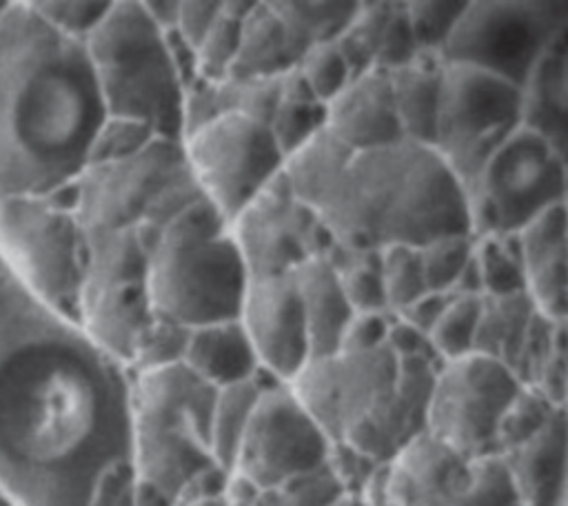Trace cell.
Wrapping results in <instances>:
<instances>
[{"instance_id":"7a4b0ae2","label":"cell","mask_w":568,"mask_h":506,"mask_svg":"<svg viewBox=\"0 0 568 506\" xmlns=\"http://www.w3.org/2000/svg\"><path fill=\"white\" fill-rule=\"evenodd\" d=\"M84 42L27 0L0 11V198H42L78 182L106 122Z\"/></svg>"},{"instance_id":"83f0119b","label":"cell","mask_w":568,"mask_h":506,"mask_svg":"<svg viewBox=\"0 0 568 506\" xmlns=\"http://www.w3.org/2000/svg\"><path fill=\"white\" fill-rule=\"evenodd\" d=\"M271 7L284 20L293 38L308 51L315 44L337 40L355 18L359 2L275 0Z\"/></svg>"},{"instance_id":"5bb4252c","label":"cell","mask_w":568,"mask_h":506,"mask_svg":"<svg viewBox=\"0 0 568 506\" xmlns=\"http://www.w3.org/2000/svg\"><path fill=\"white\" fill-rule=\"evenodd\" d=\"M333 439L291 384L266 386L242 437L235 466L262 490H273L328 462Z\"/></svg>"},{"instance_id":"1f68e13d","label":"cell","mask_w":568,"mask_h":506,"mask_svg":"<svg viewBox=\"0 0 568 506\" xmlns=\"http://www.w3.org/2000/svg\"><path fill=\"white\" fill-rule=\"evenodd\" d=\"M255 2H222V13L197 47V69L200 80L222 82L229 78L233 62L237 58L242 22Z\"/></svg>"},{"instance_id":"e575fe53","label":"cell","mask_w":568,"mask_h":506,"mask_svg":"<svg viewBox=\"0 0 568 506\" xmlns=\"http://www.w3.org/2000/svg\"><path fill=\"white\" fill-rule=\"evenodd\" d=\"M475 251L473 233H457L439 237L419 249L428 291L455 293Z\"/></svg>"},{"instance_id":"f1b7e54d","label":"cell","mask_w":568,"mask_h":506,"mask_svg":"<svg viewBox=\"0 0 568 506\" xmlns=\"http://www.w3.org/2000/svg\"><path fill=\"white\" fill-rule=\"evenodd\" d=\"M324 257L339 273L344 293L355 313H388L377 251H353L333 244Z\"/></svg>"},{"instance_id":"836d02e7","label":"cell","mask_w":568,"mask_h":506,"mask_svg":"<svg viewBox=\"0 0 568 506\" xmlns=\"http://www.w3.org/2000/svg\"><path fill=\"white\" fill-rule=\"evenodd\" d=\"M379 269L386 293L388 313L399 315L428 291L419 249L390 246L379 251Z\"/></svg>"},{"instance_id":"d6a6232c","label":"cell","mask_w":568,"mask_h":506,"mask_svg":"<svg viewBox=\"0 0 568 506\" xmlns=\"http://www.w3.org/2000/svg\"><path fill=\"white\" fill-rule=\"evenodd\" d=\"M479 313V295H450L444 313L428 333V344L439 362L455 360L475 351Z\"/></svg>"},{"instance_id":"44dd1931","label":"cell","mask_w":568,"mask_h":506,"mask_svg":"<svg viewBox=\"0 0 568 506\" xmlns=\"http://www.w3.org/2000/svg\"><path fill=\"white\" fill-rule=\"evenodd\" d=\"M182 364L213 388L255 380L262 371L240 317L191 328Z\"/></svg>"},{"instance_id":"b9f144b4","label":"cell","mask_w":568,"mask_h":506,"mask_svg":"<svg viewBox=\"0 0 568 506\" xmlns=\"http://www.w3.org/2000/svg\"><path fill=\"white\" fill-rule=\"evenodd\" d=\"M222 13V2H180L175 33L195 51Z\"/></svg>"},{"instance_id":"74e56055","label":"cell","mask_w":568,"mask_h":506,"mask_svg":"<svg viewBox=\"0 0 568 506\" xmlns=\"http://www.w3.org/2000/svg\"><path fill=\"white\" fill-rule=\"evenodd\" d=\"M295 69L315 100L322 104H328L353 80V73L335 40L311 47Z\"/></svg>"},{"instance_id":"4fadbf2b","label":"cell","mask_w":568,"mask_h":506,"mask_svg":"<svg viewBox=\"0 0 568 506\" xmlns=\"http://www.w3.org/2000/svg\"><path fill=\"white\" fill-rule=\"evenodd\" d=\"M193 182L184 144L155 138L131 158L93 164L75 182V215L84 235L138 226L160 200Z\"/></svg>"},{"instance_id":"484cf974","label":"cell","mask_w":568,"mask_h":506,"mask_svg":"<svg viewBox=\"0 0 568 506\" xmlns=\"http://www.w3.org/2000/svg\"><path fill=\"white\" fill-rule=\"evenodd\" d=\"M282 384L260 371L255 380L233 384L226 388H217L213 413H211V428H209V446L211 457L217 466L224 470H233L235 457L242 444V437L246 433V426L251 422V415L255 411V404L266 386Z\"/></svg>"},{"instance_id":"8d00e7d4","label":"cell","mask_w":568,"mask_h":506,"mask_svg":"<svg viewBox=\"0 0 568 506\" xmlns=\"http://www.w3.org/2000/svg\"><path fill=\"white\" fill-rule=\"evenodd\" d=\"M189 335H191V328H184L175 322L153 315V322L149 324V328L144 331L135 348V355L131 360V371L144 373V371L182 364Z\"/></svg>"},{"instance_id":"cb8c5ba5","label":"cell","mask_w":568,"mask_h":506,"mask_svg":"<svg viewBox=\"0 0 568 506\" xmlns=\"http://www.w3.org/2000/svg\"><path fill=\"white\" fill-rule=\"evenodd\" d=\"M351 155L353 151L328 133V129H324L297 151L286 155L282 173L295 198L317 213Z\"/></svg>"},{"instance_id":"f546056e","label":"cell","mask_w":568,"mask_h":506,"mask_svg":"<svg viewBox=\"0 0 568 506\" xmlns=\"http://www.w3.org/2000/svg\"><path fill=\"white\" fill-rule=\"evenodd\" d=\"M475 269L481 297L526 293L524 264L515 235L475 237Z\"/></svg>"},{"instance_id":"9c48e42d","label":"cell","mask_w":568,"mask_h":506,"mask_svg":"<svg viewBox=\"0 0 568 506\" xmlns=\"http://www.w3.org/2000/svg\"><path fill=\"white\" fill-rule=\"evenodd\" d=\"M524 120V89L462 62H444L435 149L466 186Z\"/></svg>"},{"instance_id":"60d3db41","label":"cell","mask_w":568,"mask_h":506,"mask_svg":"<svg viewBox=\"0 0 568 506\" xmlns=\"http://www.w3.org/2000/svg\"><path fill=\"white\" fill-rule=\"evenodd\" d=\"M393 313H355L344 335L342 351H375L386 346Z\"/></svg>"},{"instance_id":"2e32d148","label":"cell","mask_w":568,"mask_h":506,"mask_svg":"<svg viewBox=\"0 0 568 506\" xmlns=\"http://www.w3.org/2000/svg\"><path fill=\"white\" fill-rule=\"evenodd\" d=\"M240 322L255 348L260 368L291 384L311 362V344L295 273L248 282Z\"/></svg>"},{"instance_id":"8fae6325","label":"cell","mask_w":568,"mask_h":506,"mask_svg":"<svg viewBox=\"0 0 568 506\" xmlns=\"http://www.w3.org/2000/svg\"><path fill=\"white\" fill-rule=\"evenodd\" d=\"M566 18L568 2L470 0L442 49V60L479 67L524 89Z\"/></svg>"},{"instance_id":"ab89813d","label":"cell","mask_w":568,"mask_h":506,"mask_svg":"<svg viewBox=\"0 0 568 506\" xmlns=\"http://www.w3.org/2000/svg\"><path fill=\"white\" fill-rule=\"evenodd\" d=\"M151 140H155L151 129H146V126H142L138 122L106 118L102 131L98 133V140H95L89 166L131 158L138 151H142Z\"/></svg>"},{"instance_id":"ac0fdd59","label":"cell","mask_w":568,"mask_h":506,"mask_svg":"<svg viewBox=\"0 0 568 506\" xmlns=\"http://www.w3.org/2000/svg\"><path fill=\"white\" fill-rule=\"evenodd\" d=\"M515 240L535 308L550 320H568V204L546 211Z\"/></svg>"},{"instance_id":"ee69618b","label":"cell","mask_w":568,"mask_h":506,"mask_svg":"<svg viewBox=\"0 0 568 506\" xmlns=\"http://www.w3.org/2000/svg\"><path fill=\"white\" fill-rule=\"evenodd\" d=\"M186 506H231L224 495H206V497H193Z\"/></svg>"},{"instance_id":"e0dca14e","label":"cell","mask_w":568,"mask_h":506,"mask_svg":"<svg viewBox=\"0 0 568 506\" xmlns=\"http://www.w3.org/2000/svg\"><path fill=\"white\" fill-rule=\"evenodd\" d=\"M326 129L353 153L404 140L390 75L379 69L355 75L326 104Z\"/></svg>"},{"instance_id":"7c38bea8","label":"cell","mask_w":568,"mask_h":506,"mask_svg":"<svg viewBox=\"0 0 568 506\" xmlns=\"http://www.w3.org/2000/svg\"><path fill=\"white\" fill-rule=\"evenodd\" d=\"M399 506H521L501 455L468 457L419 433L382 470Z\"/></svg>"},{"instance_id":"5b68a950","label":"cell","mask_w":568,"mask_h":506,"mask_svg":"<svg viewBox=\"0 0 568 506\" xmlns=\"http://www.w3.org/2000/svg\"><path fill=\"white\" fill-rule=\"evenodd\" d=\"M84 47L109 118L138 122L162 140H184L186 87L171 60L166 33L144 2H113Z\"/></svg>"},{"instance_id":"d590c367","label":"cell","mask_w":568,"mask_h":506,"mask_svg":"<svg viewBox=\"0 0 568 506\" xmlns=\"http://www.w3.org/2000/svg\"><path fill=\"white\" fill-rule=\"evenodd\" d=\"M466 2L450 0H417L406 2V16L415 42L422 53L439 55L448 42Z\"/></svg>"},{"instance_id":"4316f807","label":"cell","mask_w":568,"mask_h":506,"mask_svg":"<svg viewBox=\"0 0 568 506\" xmlns=\"http://www.w3.org/2000/svg\"><path fill=\"white\" fill-rule=\"evenodd\" d=\"M268 129L284 160L326 129V104L315 100L297 69L282 75V93L268 120Z\"/></svg>"},{"instance_id":"603a6c76","label":"cell","mask_w":568,"mask_h":506,"mask_svg":"<svg viewBox=\"0 0 568 506\" xmlns=\"http://www.w3.org/2000/svg\"><path fill=\"white\" fill-rule=\"evenodd\" d=\"M444 60L422 53L413 62L390 71V87L404 140L435 144Z\"/></svg>"},{"instance_id":"9a60e30c","label":"cell","mask_w":568,"mask_h":506,"mask_svg":"<svg viewBox=\"0 0 568 506\" xmlns=\"http://www.w3.org/2000/svg\"><path fill=\"white\" fill-rule=\"evenodd\" d=\"M231 233L251 280L297 271L313 257H324L335 240L322 217L295 198L280 173L231 222Z\"/></svg>"},{"instance_id":"f6af8a7d","label":"cell","mask_w":568,"mask_h":506,"mask_svg":"<svg viewBox=\"0 0 568 506\" xmlns=\"http://www.w3.org/2000/svg\"><path fill=\"white\" fill-rule=\"evenodd\" d=\"M4 4H7V0H2V2H0V11H2V7H4Z\"/></svg>"},{"instance_id":"bcb514c9","label":"cell","mask_w":568,"mask_h":506,"mask_svg":"<svg viewBox=\"0 0 568 506\" xmlns=\"http://www.w3.org/2000/svg\"><path fill=\"white\" fill-rule=\"evenodd\" d=\"M566 184H568V175H566Z\"/></svg>"},{"instance_id":"277c9868","label":"cell","mask_w":568,"mask_h":506,"mask_svg":"<svg viewBox=\"0 0 568 506\" xmlns=\"http://www.w3.org/2000/svg\"><path fill=\"white\" fill-rule=\"evenodd\" d=\"M248 282L231 224L202 198L162 229L146 286L153 315L200 328L237 320Z\"/></svg>"},{"instance_id":"7bdbcfd3","label":"cell","mask_w":568,"mask_h":506,"mask_svg":"<svg viewBox=\"0 0 568 506\" xmlns=\"http://www.w3.org/2000/svg\"><path fill=\"white\" fill-rule=\"evenodd\" d=\"M450 295L453 293H433L430 291L424 297H419L415 304H410L406 311H402L397 317L406 320L408 324H413L417 331H422L428 337V333L437 324L439 315L444 313Z\"/></svg>"},{"instance_id":"f35d334b","label":"cell","mask_w":568,"mask_h":506,"mask_svg":"<svg viewBox=\"0 0 568 506\" xmlns=\"http://www.w3.org/2000/svg\"><path fill=\"white\" fill-rule=\"evenodd\" d=\"M29 7L53 29L69 38L84 42L91 31L109 13L111 2H89V0H27Z\"/></svg>"},{"instance_id":"3957f363","label":"cell","mask_w":568,"mask_h":506,"mask_svg":"<svg viewBox=\"0 0 568 506\" xmlns=\"http://www.w3.org/2000/svg\"><path fill=\"white\" fill-rule=\"evenodd\" d=\"M317 213L335 244L353 251L473 233L464 184L435 146L410 140L353 153Z\"/></svg>"},{"instance_id":"4dcf8cb0","label":"cell","mask_w":568,"mask_h":506,"mask_svg":"<svg viewBox=\"0 0 568 506\" xmlns=\"http://www.w3.org/2000/svg\"><path fill=\"white\" fill-rule=\"evenodd\" d=\"M397 2H359L344 33L335 40L353 78L377 69V58Z\"/></svg>"},{"instance_id":"7402d4cb","label":"cell","mask_w":568,"mask_h":506,"mask_svg":"<svg viewBox=\"0 0 568 506\" xmlns=\"http://www.w3.org/2000/svg\"><path fill=\"white\" fill-rule=\"evenodd\" d=\"M306 49L293 38L271 2H255L242 22L237 58L226 80H266L293 71Z\"/></svg>"},{"instance_id":"ba28073f","label":"cell","mask_w":568,"mask_h":506,"mask_svg":"<svg viewBox=\"0 0 568 506\" xmlns=\"http://www.w3.org/2000/svg\"><path fill=\"white\" fill-rule=\"evenodd\" d=\"M524 386L508 364L484 353L439 362L426 433L468 457L499 455L501 426Z\"/></svg>"},{"instance_id":"ffe728a7","label":"cell","mask_w":568,"mask_h":506,"mask_svg":"<svg viewBox=\"0 0 568 506\" xmlns=\"http://www.w3.org/2000/svg\"><path fill=\"white\" fill-rule=\"evenodd\" d=\"M293 273L304 308L311 360L339 353L348 324L355 317L339 273L326 257H313Z\"/></svg>"},{"instance_id":"6da1fadb","label":"cell","mask_w":568,"mask_h":506,"mask_svg":"<svg viewBox=\"0 0 568 506\" xmlns=\"http://www.w3.org/2000/svg\"><path fill=\"white\" fill-rule=\"evenodd\" d=\"M133 371L0 257V495L135 506Z\"/></svg>"},{"instance_id":"d6986e66","label":"cell","mask_w":568,"mask_h":506,"mask_svg":"<svg viewBox=\"0 0 568 506\" xmlns=\"http://www.w3.org/2000/svg\"><path fill=\"white\" fill-rule=\"evenodd\" d=\"M521 122L541 133L568 164V18L557 27L524 84Z\"/></svg>"},{"instance_id":"30bf717a","label":"cell","mask_w":568,"mask_h":506,"mask_svg":"<svg viewBox=\"0 0 568 506\" xmlns=\"http://www.w3.org/2000/svg\"><path fill=\"white\" fill-rule=\"evenodd\" d=\"M182 144L202 198L229 224L284 171L268 124L246 115H217L186 133Z\"/></svg>"},{"instance_id":"d4e9b609","label":"cell","mask_w":568,"mask_h":506,"mask_svg":"<svg viewBox=\"0 0 568 506\" xmlns=\"http://www.w3.org/2000/svg\"><path fill=\"white\" fill-rule=\"evenodd\" d=\"M537 313L528 293L481 297L475 353L501 360L515 371Z\"/></svg>"},{"instance_id":"8992f818","label":"cell","mask_w":568,"mask_h":506,"mask_svg":"<svg viewBox=\"0 0 568 506\" xmlns=\"http://www.w3.org/2000/svg\"><path fill=\"white\" fill-rule=\"evenodd\" d=\"M75 184L42 198H0V257L42 302L80 322L87 240Z\"/></svg>"},{"instance_id":"52a82bcc","label":"cell","mask_w":568,"mask_h":506,"mask_svg":"<svg viewBox=\"0 0 568 506\" xmlns=\"http://www.w3.org/2000/svg\"><path fill=\"white\" fill-rule=\"evenodd\" d=\"M566 175L559 151L521 122L464 186L473 235H515L546 211L568 204Z\"/></svg>"}]
</instances>
